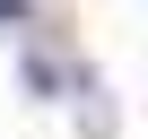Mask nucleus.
Instances as JSON below:
<instances>
[{
    "label": "nucleus",
    "mask_w": 148,
    "mask_h": 139,
    "mask_svg": "<svg viewBox=\"0 0 148 139\" xmlns=\"http://www.w3.org/2000/svg\"><path fill=\"white\" fill-rule=\"evenodd\" d=\"M18 18H26V0H0V26H18Z\"/></svg>",
    "instance_id": "f257e3e1"
}]
</instances>
